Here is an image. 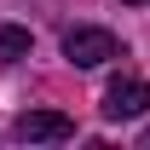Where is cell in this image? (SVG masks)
I'll list each match as a JSON object with an SVG mask.
<instances>
[{"instance_id":"obj_5","label":"cell","mask_w":150,"mask_h":150,"mask_svg":"<svg viewBox=\"0 0 150 150\" xmlns=\"http://www.w3.org/2000/svg\"><path fill=\"white\" fill-rule=\"evenodd\" d=\"M139 150H150V127H144V139H139Z\"/></svg>"},{"instance_id":"obj_3","label":"cell","mask_w":150,"mask_h":150,"mask_svg":"<svg viewBox=\"0 0 150 150\" xmlns=\"http://www.w3.org/2000/svg\"><path fill=\"white\" fill-rule=\"evenodd\" d=\"M150 110V81H139V75H115L110 87H104V115L110 121H133V115Z\"/></svg>"},{"instance_id":"obj_6","label":"cell","mask_w":150,"mask_h":150,"mask_svg":"<svg viewBox=\"0 0 150 150\" xmlns=\"http://www.w3.org/2000/svg\"><path fill=\"white\" fill-rule=\"evenodd\" d=\"M127 6H150V0H127Z\"/></svg>"},{"instance_id":"obj_4","label":"cell","mask_w":150,"mask_h":150,"mask_svg":"<svg viewBox=\"0 0 150 150\" xmlns=\"http://www.w3.org/2000/svg\"><path fill=\"white\" fill-rule=\"evenodd\" d=\"M29 29H18V23H0V58L6 64H18V58H29Z\"/></svg>"},{"instance_id":"obj_1","label":"cell","mask_w":150,"mask_h":150,"mask_svg":"<svg viewBox=\"0 0 150 150\" xmlns=\"http://www.w3.org/2000/svg\"><path fill=\"white\" fill-rule=\"evenodd\" d=\"M64 58H69L75 69H98V64H110V58H127V52H121V40H115L110 29L75 23V29H64Z\"/></svg>"},{"instance_id":"obj_2","label":"cell","mask_w":150,"mask_h":150,"mask_svg":"<svg viewBox=\"0 0 150 150\" xmlns=\"http://www.w3.org/2000/svg\"><path fill=\"white\" fill-rule=\"evenodd\" d=\"M12 139L18 144H64V139H75V121L58 110H29L12 121Z\"/></svg>"}]
</instances>
